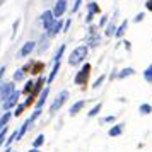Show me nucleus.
Segmentation results:
<instances>
[{"instance_id":"nucleus-23","label":"nucleus","mask_w":152,"mask_h":152,"mask_svg":"<svg viewBox=\"0 0 152 152\" xmlns=\"http://www.w3.org/2000/svg\"><path fill=\"white\" fill-rule=\"evenodd\" d=\"M43 142H45V135H38V137L34 138V142H33V147H34V149H39L43 145Z\"/></svg>"},{"instance_id":"nucleus-24","label":"nucleus","mask_w":152,"mask_h":152,"mask_svg":"<svg viewBox=\"0 0 152 152\" xmlns=\"http://www.w3.org/2000/svg\"><path fill=\"white\" fill-rule=\"evenodd\" d=\"M24 110H26V104H24V103H19L17 106H15L14 115H15V116H21L22 113H24Z\"/></svg>"},{"instance_id":"nucleus-26","label":"nucleus","mask_w":152,"mask_h":152,"mask_svg":"<svg viewBox=\"0 0 152 152\" xmlns=\"http://www.w3.org/2000/svg\"><path fill=\"white\" fill-rule=\"evenodd\" d=\"M115 33H116V26H115V22H110L106 28V36H113Z\"/></svg>"},{"instance_id":"nucleus-27","label":"nucleus","mask_w":152,"mask_h":152,"mask_svg":"<svg viewBox=\"0 0 152 152\" xmlns=\"http://www.w3.org/2000/svg\"><path fill=\"white\" fill-rule=\"evenodd\" d=\"M104 80H106V75H101V77H97V80H96L94 84H92V89H97V87H99V86H101V84H103Z\"/></svg>"},{"instance_id":"nucleus-9","label":"nucleus","mask_w":152,"mask_h":152,"mask_svg":"<svg viewBox=\"0 0 152 152\" xmlns=\"http://www.w3.org/2000/svg\"><path fill=\"white\" fill-rule=\"evenodd\" d=\"M48 92H50V86H46V87H43L41 94H39V99L36 101V106L34 108H43V104H45V101H46V97H48Z\"/></svg>"},{"instance_id":"nucleus-11","label":"nucleus","mask_w":152,"mask_h":152,"mask_svg":"<svg viewBox=\"0 0 152 152\" xmlns=\"http://www.w3.org/2000/svg\"><path fill=\"white\" fill-rule=\"evenodd\" d=\"M121 133H123V123H118V125H115V126H111L110 132H108L110 137H120Z\"/></svg>"},{"instance_id":"nucleus-6","label":"nucleus","mask_w":152,"mask_h":152,"mask_svg":"<svg viewBox=\"0 0 152 152\" xmlns=\"http://www.w3.org/2000/svg\"><path fill=\"white\" fill-rule=\"evenodd\" d=\"M14 91H15L14 82H0V101L4 103Z\"/></svg>"},{"instance_id":"nucleus-36","label":"nucleus","mask_w":152,"mask_h":152,"mask_svg":"<svg viewBox=\"0 0 152 152\" xmlns=\"http://www.w3.org/2000/svg\"><path fill=\"white\" fill-rule=\"evenodd\" d=\"M106 21H108V17H106V15H103V19H101V22H99V26L103 28L104 24H106Z\"/></svg>"},{"instance_id":"nucleus-16","label":"nucleus","mask_w":152,"mask_h":152,"mask_svg":"<svg viewBox=\"0 0 152 152\" xmlns=\"http://www.w3.org/2000/svg\"><path fill=\"white\" fill-rule=\"evenodd\" d=\"M58 69H60V62H56L55 65H53V69H51V72H50L48 79H46V82H48V84H51V82H53V79L56 77V72H58Z\"/></svg>"},{"instance_id":"nucleus-7","label":"nucleus","mask_w":152,"mask_h":152,"mask_svg":"<svg viewBox=\"0 0 152 152\" xmlns=\"http://www.w3.org/2000/svg\"><path fill=\"white\" fill-rule=\"evenodd\" d=\"M65 10H67V0H56L55 9H53V15H55V19L62 17V15L65 14Z\"/></svg>"},{"instance_id":"nucleus-41","label":"nucleus","mask_w":152,"mask_h":152,"mask_svg":"<svg viewBox=\"0 0 152 152\" xmlns=\"http://www.w3.org/2000/svg\"><path fill=\"white\" fill-rule=\"evenodd\" d=\"M4 2H5V0H0V5H2V4H4Z\"/></svg>"},{"instance_id":"nucleus-4","label":"nucleus","mask_w":152,"mask_h":152,"mask_svg":"<svg viewBox=\"0 0 152 152\" xmlns=\"http://www.w3.org/2000/svg\"><path fill=\"white\" fill-rule=\"evenodd\" d=\"M39 22L43 24V28L46 29V34H48L50 31H51V28L55 26L56 19H55V15H53V12H51V10H46V12H43V14H41Z\"/></svg>"},{"instance_id":"nucleus-8","label":"nucleus","mask_w":152,"mask_h":152,"mask_svg":"<svg viewBox=\"0 0 152 152\" xmlns=\"http://www.w3.org/2000/svg\"><path fill=\"white\" fill-rule=\"evenodd\" d=\"M34 48H36V43H34V41H28V43H24V46H22V48L19 50L17 56H19V58H24V56H28Z\"/></svg>"},{"instance_id":"nucleus-39","label":"nucleus","mask_w":152,"mask_h":152,"mask_svg":"<svg viewBox=\"0 0 152 152\" xmlns=\"http://www.w3.org/2000/svg\"><path fill=\"white\" fill-rule=\"evenodd\" d=\"M28 152H39V151H38V149H34V147H33V149H31V151H28Z\"/></svg>"},{"instance_id":"nucleus-22","label":"nucleus","mask_w":152,"mask_h":152,"mask_svg":"<svg viewBox=\"0 0 152 152\" xmlns=\"http://www.w3.org/2000/svg\"><path fill=\"white\" fill-rule=\"evenodd\" d=\"M33 89H34V82H33V80H28L26 86H24V89H22V94H31Z\"/></svg>"},{"instance_id":"nucleus-15","label":"nucleus","mask_w":152,"mask_h":152,"mask_svg":"<svg viewBox=\"0 0 152 152\" xmlns=\"http://www.w3.org/2000/svg\"><path fill=\"white\" fill-rule=\"evenodd\" d=\"M99 41H101V36L96 34V33H91V38H89V46L91 48H96L97 45H99Z\"/></svg>"},{"instance_id":"nucleus-38","label":"nucleus","mask_w":152,"mask_h":152,"mask_svg":"<svg viewBox=\"0 0 152 152\" xmlns=\"http://www.w3.org/2000/svg\"><path fill=\"white\" fill-rule=\"evenodd\" d=\"M4 74H5V67H2V69H0V82H2V77H4Z\"/></svg>"},{"instance_id":"nucleus-5","label":"nucleus","mask_w":152,"mask_h":152,"mask_svg":"<svg viewBox=\"0 0 152 152\" xmlns=\"http://www.w3.org/2000/svg\"><path fill=\"white\" fill-rule=\"evenodd\" d=\"M19 96H21V92H19V91H14V92H12V94H10V96H9L7 99L2 103L4 110H5V111H10L12 108H15V106L19 104Z\"/></svg>"},{"instance_id":"nucleus-1","label":"nucleus","mask_w":152,"mask_h":152,"mask_svg":"<svg viewBox=\"0 0 152 152\" xmlns=\"http://www.w3.org/2000/svg\"><path fill=\"white\" fill-rule=\"evenodd\" d=\"M86 56H87V46L80 45V46H77V48L70 53L69 63H70V65H79L80 62H84V60H86Z\"/></svg>"},{"instance_id":"nucleus-14","label":"nucleus","mask_w":152,"mask_h":152,"mask_svg":"<svg viewBox=\"0 0 152 152\" xmlns=\"http://www.w3.org/2000/svg\"><path fill=\"white\" fill-rule=\"evenodd\" d=\"M133 74H135V70L132 69V67H126V69H123L120 74H116V77H118V79H126V77L133 75Z\"/></svg>"},{"instance_id":"nucleus-42","label":"nucleus","mask_w":152,"mask_h":152,"mask_svg":"<svg viewBox=\"0 0 152 152\" xmlns=\"http://www.w3.org/2000/svg\"><path fill=\"white\" fill-rule=\"evenodd\" d=\"M12 152H14V151H12Z\"/></svg>"},{"instance_id":"nucleus-3","label":"nucleus","mask_w":152,"mask_h":152,"mask_svg":"<svg viewBox=\"0 0 152 152\" xmlns=\"http://www.w3.org/2000/svg\"><path fill=\"white\" fill-rule=\"evenodd\" d=\"M91 63H84V67L79 72H77L75 75V84L77 86H84V84H87V80H89V75H91Z\"/></svg>"},{"instance_id":"nucleus-35","label":"nucleus","mask_w":152,"mask_h":152,"mask_svg":"<svg viewBox=\"0 0 152 152\" xmlns=\"http://www.w3.org/2000/svg\"><path fill=\"white\" fill-rule=\"evenodd\" d=\"M145 7H147L149 12H152V0H147V2H145Z\"/></svg>"},{"instance_id":"nucleus-12","label":"nucleus","mask_w":152,"mask_h":152,"mask_svg":"<svg viewBox=\"0 0 152 152\" xmlns=\"http://www.w3.org/2000/svg\"><path fill=\"white\" fill-rule=\"evenodd\" d=\"M63 24H62V21H56L55 22V26H53V28H51V31H50L48 34L46 36H50V38H55L56 34H58V33H60V31H63Z\"/></svg>"},{"instance_id":"nucleus-40","label":"nucleus","mask_w":152,"mask_h":152,"mask_svg":"<svg viewBox=\"0 0 152 152\" xmlns=\"http://www.w3.org/2000/svg\"><path fill=\"white\" fill-rule=\"evenodd\" d=\"M5 152H12V149H10V147H9V149H7V151H5Z\"/></svg>"},{"instance_id":"nucleus-34","label":"nucleus","mask_w":152,"mask_h":152,"mask_svg":"<svg viewBox=\"0 0 152 152\" xmlns=\"http://www.w3.org/2000/svg\"><path fill=\"white\" fill-rule=\"evenodd\" d=\"M144 17H145V14H144V12H140V14H137V17H135L133 21H135V22H140V21H144Z\"/></svg>"},{"instance_id":"nucleus-31","label":"nucleus","mask_w":152,"mask_h":152,"mask_svg":"<svg viewBox=\"0 0 152 152\" xmlns=\"http://www.w3.org/2000/svg\"><path fill=\"white\" fill-rule=\"evenodd\" d=\"M41 69H43V63L39 62V63H36L34 65V69L31 70V74H33V75H36V74H39V72H41Z\"/></svg>"},{"instance_id":"nucleus-19","label":"nucleus","mask_w":152,"mask_h":152,"mask_svg":"<svg viewBox=\"0 0 152 152\" xmlns=\"http://www.w3.org/2000/svg\"><path fill=\"white\" fill-rule=\"evenodd\" d=\"M101 108H103V104H101V103H97L96 106H94V108H92V110H91L89 113H87V116H89V118L97 116V115H99V111H101Z\"/></svg>"},{"instance_id":"nucleus-18","label":"nucleus","mask_w":152,"mask_h":152,"mask_svg":"<svg viewBox=\"0 0 152 152\" xmlns=\"http://www.w3.org/2000/svg\"><path fill=\"white\" fill-rule=\"evenodd\" d=\"M138 113H140V115H151L152 113V106L151 104H147V103H144V104H140V108H138Z\"/></svg>"},{"instance_id":"nucleus-13","label":"nucleus","mask_w":152,"mask_h":152,"mask_svg":"<svg viewBox=\"0 0 152 152\" xmlns=\"http://www.w3.org/2000/svg\"><path fill=\"white\" fill-rule=\"evenodd\" d=\"M10 118H12V113H10V111L4 113V115L0 116V130H4V128L7 126V123L10 121Z\"/></svg>"},{"instance_id":"nucleus-17","label":"nucleus","mask_w":152,"mask_h":152,"mask_svg":"<svg viewBox=\"0 0 152 152\" xmlns=\"http://www.w3.org/2000/svg\"><path fill=\"white\" fill-rule=\"evenodd\" d=\"M126 28H128V21H123V22H121V26H120V28H116V33H115V36H116V38H121V36L125 34Z\"/></svg>"},{"instance_id":"nucleus-28","label":"nucleus","mask_w":152,"mask_h":152,"mask_svg":"<svg viewBox=\"0 0 152 152\" xmlns=\"http://www.w3.org/2000/svg\"><path fill=\"white\" fill-rule=\"evenodd\" d=\"M14 140H17V132H12V135L5 140V145H7V147H10V144H12Z\"/></svg>"},{"instance_id":"nucleus-25","label":"nucleus","mask_w":152,"mask_h":152,"mask_svg":"<svg viewBox=\"0 0 152 152\" xmlns=\"http://www.w3.org/2000/svg\"><path fill=\"white\" fill-rule=\"evenodd\" d=\"M99 5H97L96 2H91L89 4V14H99Z\"/></svg>"},{"instance_id":"nucleus-10","label":"nucleus","mask_w":152,"mask_h":152,"mask_svg":"<svg viewBox=\"0 0 152 152\" xmlns=\"http://www.w3.org/2000/svg\"><path fill=\"white\" fill-rule=\"evenodd\" d=\"M84 104H86V101H84V99H80V101H77V103H74L72 106H70L69 115H70V116H75L77 113H79V111H80V110L84 108Z\"/></svg>"},{"instance_id":"nucleus-32","label":"nucleus","mask_w":152,"mask_h":152,"mask_svg":"<svg viewBox=\"0 0 152 152\" xmlns=\"http://www.w3.org/2000/svg\"><path fill=\"white\" fill-rule=\"evenodd\" d=\"M115 120H116L115 116H106V118H103V120H101V123H113Z\"/></svg>"},{"instance_id":"nucleus-29","label":"nucleus","mask_w":152,"mask_h":152,"mask_svg":"<svg viewBox=\"0 0 152 152\" xmlns=\"http://www.w3.org/2000/svg\"><path fill=\"white\" fill-rule=\"evenodd\" d=\"M24 79V69H19L14 74V80H22Z\"/></svg>"},{"instance_id":"nucleus-21","label":"nucleus","mask_w":152,"mask_h":152,"mask_svg":"<svg viewBox=\"0 0 152 152\" xmlns=\"http://www.w3.org/2000/svg\"><path fill=\"white\" fill-rule=\"evenodd\" d=\"M63 53H65V45H62V46H60V48L56 50L55 56H53V60H55V63H56V62H60V60H62Z\"/></svg>"},{"instance_id":"nucleus-30","label":"nucleus","mask_w":152,"mask_h":152,"mask_svg":"<svg viewBox=\"0 0 152 152\" xmlns=\"http://www.w3.org/2000/svg\"><path fill=\"white\" fill-rule=\"evenodd\" d=\"M5 137H7V126H5L4 130H0V147H2V144H4L5 140H7Z\"/></svg>"},{"instance_id":"nucleus-33","label":"nucleus","mask_w":152,"mask_h":152,"mask_svg":"<svg viewBox=\"0 0 152 152\" xmlns=\"http://www.w3.org/2000/svg\"><path fill=\"white\" fill-rule=\"evenodd\" d=\"M80 4H82V0H75V4H74V9H72V12H77L79 7H80Z\"/></svg>"},{"instance_id":"nucleus-37","label":"nucleus","mask_w":152,"mask_h":152,"mask_svg":"<svg viewBox=\"0 0 152 152\" xmlns=\"http://www.w3.org/2000/svg\"><path fill=\"white\" fill-rule=\"evenodd\" d=\"M19 22H21L19 19H17V21L14 22V36H15V33H17V26H19Z\"/></svg>"},{"instance_id":"nucleus-2","label":"nucleus","mask_w":152,"mask_h":152,"mask_svg":"<svg viewBox=\"0 0 152 152\" xmlns=\"http://www.w3.org/2000/svg\"><path fill=\"white\" fill-rule=\"evenodd\" d=\"M67 99H69V91H60V92L56 94V97L53 99L51 106H50V115H55L56 111H58L63 104H65V101H67Z\"/></svg>"},{"instance_id":"nucleus-20","label":"nucleus","mask_w":152,"mask_h":152,"mask_svg":"<svg viewBox=\"0 0 152 152\" xmlns=\"http://www.w3.org/2000/svg\"><path fill=\"white\" fill-rule=\"evenodd\" d=\"M144 79H145V80H147L149 84H152V63L144 70Z\"/></svg>"}]
</instances>
